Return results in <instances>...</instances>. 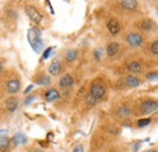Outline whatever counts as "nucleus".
<instances>
[{
    "label": "nucleus",
    "mask_w": 158,
    "mask_h": 152,
    "mask_svg": "<svg viewBox=\"0 0 158 152\" xmlns=\"http://www.w3.org/2000/svg\"><path fill=\"white\" fill-rule=\"evenodd\" d=\"M27 38H28V41H29L32 49H33L35 53H40V51L43 50L44 41L41 40V32H40L39 28H37V27L31 28V29L28 31Z\"/></svg>",
    "instance_id": "obj_1"
},
{
    "label": "nucleus",
    "mask_w": 158,
    "mask_h": 152,
    "mask_svg": "<svg viewBox=\"0 0 158 152\" xmlns=\"http://www.w3.org/2000/svg\"><path fill=\"white\" fill-rule=\"evenodd\" d=\"M24 10H26L27 16L31 19L32 22H34L35 24H39L40 22L43 21V16H41V14L38 11V9H37L35 6H33V5H27Z\"/></svg>",
    "instance_id": "obj_2"
},
{
    "label": "nucleus",
    "mask_w": 158,
    "mask_h": 152,
    "mask_svg": "<svg viewBox=\"0 0 158 152\" xmlns=\"http://www.w3.org/2000/svg\"><path fill=\"white\" fill-rule=\"evenodd\" d=\"M90 94L94 96L98 101L101 100L103 95H105V87L101 84V83H94L93 85H91V88H90Z\"/></svg>",
    "instance_id": "obj_3"
},
{
    "label": "nucleus",
    "mask_w": 158,
    "mask_h": 152,
    "mask_svg": "<svg viewBox=\"0 0 158 152\" xmlns=\"http://www.w3.org/2000/svg\"><path fill=\"white\" fill-rule=\"evenodd\" d=\"M158 108V102L155 100H146L141 105V111L142 113H152Z\"/></svg>",
    "instance_id": "obj_4"
},
{
    "label": "nucleus",
    "mask_w": 158,
    "mask_h": 152,
    "mask_svg": "<svg viewBox=\"0 0 158 152\" xmlns=\"http://www.w3.org/2000/svg\"><path fill=\"white\" fill-rule=\"evenodd\" d=\"M127 41L131 46H140L142 44V37L138 33H130L127 37Z\"/></svg>",
    "instance_id": "obj_5"
},
{
    "label": "nucleus",
    "mask_w": 158,
    "mask_h": 152,
    "mask_svg": "<svg viewBox=\"0 0 158 152\" xmlns=\"http://www.w3.org/2000/svg\"><path fill=\"white\" fill-rule=\"evenodd\" d=\"M6 88H7V91L10 94H16L20 90L21 84L17 79H10L7 82V84H6Z\"/></svg>",
    "instance_id": "obj_6"
},
{
    "label": "nucleus",
    "mask_w": 158,
    "mask_h": 152,
    "mask_svg": "<svg viewBox=\"0 0 158 152\" xmlns=\"http://www.w3.org/2000/svg\"><path fill=\"white\" fill-rule=\"evenodd\" d=\"M5 107L9 112H15L19 107V100L17 97H9L5 102Z\"/></svg>",
    "instance_id": "obj_7"
},
{
    "label": "nucleus",
    "mask_w": 158,
    "mask_h": 152,
    "mask_svg": "<svg viewBox=\"0 0 158 152\" xmlns=\"http://www.w3.org/2000/svg\"><path fill=\"white\" fill-rule=\"evenodd\" d=\"M107 29L110 31L111 34H117V33H119V31H120V26H119V23L116 19H111L107 23Z\"/></svg>",
    "instance_id": "obj_8"
},
{
    "label": "nucleus",
    "mask_w": 158,
    "mask_h": 152,
    "mask_svg": "<svg viewBox=\"0 0 158 152\" xmlns=\"http://www.w3.org/2000/svg\"><path fill=\"white\" fill-rule=\"evenodd\" d=\"M73 83H74V80H73L72 76H69V74H64V76L60 79V85H61L62 88L72 87V85H73Z\"/></svg>",
    "instance_id": "obj_9"
},
{
    "label": "nucleus",
    "mask_w": 158,
    "mask_h": 152,
    "mask_svg": "<svg viewBox=\"0 0 158 152\" xmlns=\"http://www.w3.org/2000/svg\"><path fill=\"white\" fill-rule=\"evenodd\" d=\"M106 51H107V55L110 57L117 55V53L119 51V45L117 43H110L106 48Z\"/></svg>",
    "instance_id": "obj_10"
},
{
    "label": "nucleus",
    "mask_w": 158,
    "mask_h": 152,
    "mask_svg": "<svg viewBox=\"0 0 158 152\" xmlns=\"http://www.w3.org/2000/svg\"><path fill=\"white\" fill-rule=\"evenodd\" d=\"M127 68H128V71H130V72H133V73H139V72H141V70H142V67H141V65L136 62V61H130V62H128L127 63Z\"/></svg>",
    "instance_id": "obj_11"
},
{
    "label": "nucleus",
    "mask_w": 158,
    "mask_h": 152,
    "mask_svg": "<svg viewBox=\"0 0 158 152\" xmlns=\"http://www.w3.org/2000/svg\"><path fill=\"white\" fill-rule=\"evenodd\" d=\"M61 71V62L60 61H54L50 66H49V73L52 76H57Z\"/></svg>",
    "instance_id": "obj_12"
},
{
    "label": "nucleus",
    "mask_w": 158,
    "mask_h": 152,
    "mask_svg": "<svg viewBox=\"0 0 158 152\" xmlns=\"http://www.w3.org/2000/svg\"><path fill=\"white\" fill-rule=\"evenodd\" d=\"M59 97H60V94L56 89H49V90L46 91V94H45V99H46L49 102H52V101L57 100Z\"/></svg>",
    "instance_id": "obj_13"
},
{
    "label": "nucleus",
    "mask_w": 158,
    "mask_h": 152,
    "mask_svg": "<svg viewBox=\"0 0 158 152\" xmlns=\"http://www.w3.org/2000/svg\"><path fill=\"white\" fill-rule=\"evenodd\" d=\"M12 142H14L16 146H19V145H24V144L27 142V137H26L22 133H17L14 135V137H12Z\"/></svg>",
    "instance_id": "obj_14"
},
{
    "label": "nucleus",
    "mask_w": 158,
    "mask_h": 152,
    "mask_svg": "<svg viewBox=\"0 0 158 152\" xmlns=\"http://www.w3.org/2000/svg\"><path fill=\"white\" fill-rule=\"evenodd\" d=\"M125 83L128 84V87H130V88H136L140 85V80H139V78L134 76H128L125 78Z\"/></svg>",
    "instance_id": "obj_15"
},
{
    "label": "nucleus",
    "mask_w": 158,
    "mask_h": 152,
    "mask_svg": "<svg viewBox=\"0 0 158 152\" xmlns=\"http://www.w3.org/2000/svg\"><path fill=\"white\" fill-rule=\"evenodd\" d=\"M120 4H122V6H123L124 9H127V10H133V9L136 7L138 1H135V0H123V1H120Z\"/></svg>",
    "instance_id": "obj_16"
},
{
    "label": "nucleus",
    "mask_w": 158,
    "mask_h": 152,
    "mask_svg": "<svg viewBox=\"0 0 158 152\" xmlns=\"http://www.w3.org/2000/svg\"><path fill=\"white\" fill-rule=\"evenodd\" d=\"M10 147V139L7 136L0 137V151H7Z\"/></svg>",
    "instance_id": "obj_17"
},
{
    "label": "nucleus",
    "mask_w": 158,
    "mask_h": 152,
    "mask_svg": "<svg viewBox=\"0 0 158 152\" xmlns=\"http://www.w3.org/2000/svg\"><path fill=\"white\" fill-rule=\"evenodd\" d=\"M76 57H77V51H76V50H69V51L66 54V61L72 62V61L76 60Z\"/></svg>",
    "instance_id": "obj_18"
},
{
    "label": "nucleus",
    "mask_w": 158,
    "mask_h": 152,
    "mask_svg": "<svg viewBox=\"0 0 158 152\" xmlns=\"http://www.w3.org/2000/svg\"><path fill=\"white\" fill-rule=\"evenodd\" d=\"M37 84H39V85H49L50 84V78L49 77H41L37 80Z\"/></svg>",
    "instance_id": "obj_19"
},
{
    "label": "nucleus",
    "mask_w": 158,
    "mask_h": 152,
    "mask_svg": "<svg viewBox=\"0 0 158 152\" xmlns=\"http://www.w3.org/2000/svg\"><path fill=\"white\" fill-rule=\"evenodd\" d=\"M86 103L89 105V106H93V105H95L96 102H98V100L94 97V96L91 95V94H88V96H86Z\"/></svg>",
    "instance_id": "obj_20"
},
{
    "label": "nucleus",
    "mask_w": 158,
    "mask_h": 152,
    "mask_svg": "<svg viewBox=\"0 0 158 152\" xmlns=\"http://www.w3.org/2000/svg\"><path fill=\"white\" fill-rule=\"evenodd\" d=\"M150 122H151V119H150V118H143V119H139L138 125L140 127V128H142V127H146V125H148V124H150Z\"/></svg>",
    "instance_id": "obj_21"
},
{
    "label": "nucleus",
    "mask_w": 158,
    "mask_h": 152,
    "mask_svg": "<svg viewBox=\"0 0 158 152\" xmlns=\"http://www.w3.org/2000/svg\"><path fill=\"white\" fill-rule=\"evenodd\" d=\"M151 27H152V23H151V21H148V19H146V21H142V23H141V28H142V29H145V31H148V29H151Z\"/></svg>",
    "instance_id": "obj_22"
},
{
    "label": "nucleus",
    "mask_w": 158,
    "mask_h": 152,
    "mask_svg": "<svg viewBox=\"0 0 158 152\" xmlns=\"http://www.w3.org/2000/svg\"><path fill=\"white\" fill-rule=\"evenodd\" d=\"M151 51H152V54H155V55L158 56V40L152 43V45H151Z\"/></svg>",
    "instance_id": "obj_23"
},
{
    "label": "nucleus",
    "mask_w": 158,
    "mask_h": 152,
    "mask_svg": "<svg viewBox=\"0 0 158 152\" xmlns=\"http://www.w3.org/2000/svg\"><path fill=\"white\" fill-rule=\"evenodd\" d=\"M130 112V110H129V107H127V106H123V107H120L118 111V113L120 116H125V114H128Z\"/></svg>",
    "instance_id": "obj_24"
},
{
    "label": "nucleus",
    "mask_w": 158,
    "mask_h": 152,
    "mask_svg": "<svg viewBox=\"0 0 158 152\" xmlns=\"http://www.w3.org/2000/svg\"><path fill=\"white\" fill-rule=\"evenodd\" d=\"M51 53H52V48H48V49H45V51H44V54H43V58H44V60L49 58V56H50Z\"/></svg>",
    "instance_id": "obj_25"
},
{
    "label": "nucleus",
    "mask_w": 158,
    "mask_h": 152,
    "mask_svg": "<svg viewBox=\"0 0 158 152\" xmlns=\"http://www.w3.org/2000/svg\"><path fill=\"white\" fill-rule=\"evenodd\" d=\"M147 79L148 80H158V73H148Z\"/></svg>",
    "instance_id": "obj_26"
},
{
    "label": "nucleus",
    "mask_w": 158,
    "mask_h": 152,
    "mask_svg": "<svg viewBox=\"0 0 158 152\" xmlns=\"http://www.w3.org/2000/svg\"><path fill=\"white\" fill-rule=\"evenodd\" d=\"M94 56H95L96 60H100L101 56H102V50H101V49H96V50L94 51Z\"/></svg>",
    "instance_id": "obj_27"
},
{
    "label": "nucleus",
    "mask_w": 158,
    "mask_h": 152,
    "mask_svg": "<svg viewBox=\"0 0 158 152\" xmlns=\"http://www.w3.org/2000/svg\"><path fill=\"white\" fill-rule=\"evenodd\" d=\"M33 100H34V96H33V95L28 96V97L24 100V105H29L31 102H33Z\"/></svg>",
    "instance_id": "obj_28"
},
{
    "label": "nucleus",
    "mask_w": 158,
    "mask_h": 152,
    "mask_svg": "<svg viewBox=\"0 0 158 152\" xmlns=\"http://www.w3.org/2000/svg\"><path fill=\"white\" fill-rule=\"evenodd\" d=\"M72 152H84V149H83L81 145H77V146L73 149V151Z\"/></svg>",
    "instance_id": "obj_29"
},
{
    "label": "nucleus",
    "mask_w": 158,
    "mask_h": 152,
    "mask_svg": "<svg viewBox=\"0 0 158 152\" xmlns=\"http://www.w3.org/2000/svg\"><path fill=\"white\" fill-rule=\"evenodd\" d=\"M142 142L141 141H139V142H135L134 144V146H133V149H134V152H138L139 151V147H140V145H141Z\"/></svg>",
    "instance_id": "obj_30"
},
{
    "label": "nucleus",
    "mask_w": 158,
    "mask_h": 152,
    "mask_svg": "<svg viewBox=\"0 0 158 152\" xmlns=\"http://www.w3.org/2000/svg\"><path fill=\"white\" fill-rule=\"evenodd\" d=\"M6 133H7V130H6V129H0V137L6 136Z\"/></svg>",
    "instance_id": "obj_31"
},
{
    "label": "nucleus",
    "mask_w": 158,
    "mask_h": 152,
    "mask_svg": "<svg viewBox=\"0 0 158 152\" xmlns=\"http://www.w3.org/2000/svg\"><path fill=\"white\" fill-rule=\"evenodd\" d=\"M32 89H33V85H28V87H27V89H26L23 93H24V94H28V93H29Z\"/></svg>",
    "instance_id": "obj_32"
},
{
    "label": "nucleus",
    "mask_w": 158,
    "mask_h": 152,
    "mask_svg": "<svg viewBox=\"0 0 158 152\" xmlns=\"http://www.w3.org/2000/svg\"><path fill=\"white\" fill-rule=\"evenodd\" d=\"M1 71H2V66H1V62H0V73H1Z\"/></svg>",
    "instance_id": "obj_33"
},
{
    "label": "nucleus",
    "mask_w": 158,
    "mask_h": 152,
    "mask_svg": "<svg viewBox=\"0 0 158 152\" xmlns=\"http://www.w3.org/2000/svg\"><path fill=\"white\" fill-rule=\"evenodd\" d=\"M146 152H157V151H155V150H148V151H146Z\"/></svg>",
    "instance_id": "obj_34"
},
{
    "label": "nucleus",
    "mask_w": 158,
    "mask_h": 152,
    "mask_svg": "<svg viewBox=\"0 0 158 152\" xmlns=\"http://www.w3.org/2000/svg\"><path fill=\"white\" fill-rule=\"evenodd\" d=\"M33 152H41L40 150H35V151H33Z\"/></svg>",
    "instance_id": "obj_35"
}]
</instances>
